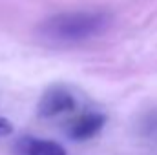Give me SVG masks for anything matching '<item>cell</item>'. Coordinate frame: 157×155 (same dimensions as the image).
Masks as SVG:
<instances>
[{"label":"cell","instance_id":"6da1fadb","mask_svg":"<svg viewBox=\"0 0 157 155\" xmlns=\"http://www.w3.org/2000/svg\"><path fill=\"white\" fill-rule=\"evenodd\" d=\"M110 15L104 11H66L57 13L39 26V37L51 44H78L106 31Z\"/></svg>","mask_w":157,"mask_h":155},{"label":"cell","instance_id":"3957f363","mask_svg":"<svg viewBox=\"0 0 157 155\" xmlns=\"http://www.w3.org/2000/svg\"><path fill=\"white\" fill-rule=\"evenodd\" d=\"M106 122V115L101 112H84L68 124V137L73 141H88L95 137Z\"/></svg>","mask_w":157,"mask_h":155},{"label":"cell","instance_id":"7a4b0ae2","mask_svg":"<svg viewBox=\"0 0 157 155\" xmlns=\"http://www.w3.org/2000/svg\"><path fill=\"white\" fill-rule=\"evenodd\" d=\"M77 106H78L77 97L68 86L53 84L40 95L37 112L42 119H55V117L75 112Z\"/></svg>","mask_w":157,"mask_h":155},{"label":"cell","instance_id":"5b68a950","mask_svg":"<svg viewBox=\"0 0 157 155\" xmlns=\"http://www.w3.org/2000/svg\"><path fill=\"white\" fill-rule=\"evenodd\" d=\"M11 133H13V124H11L7 119L0 117V137H7V135H11Z\"/></svg>","mask_w":157,"mask_h":155},{"label":"cell","instance_id":"277c9868","mask_svg":"<svg viewBox=\"0 0 157 155\" xmlns=\"http://www.w3.org/2000/svg\"><path fill=\"white\" fill-rule=\"evenodd\" d=\"M13 153L15 155H66V150L55 141L24 135V137L15 141Z\"/></svg>","mask_w":157,"mask_h":155}]
</instances>
